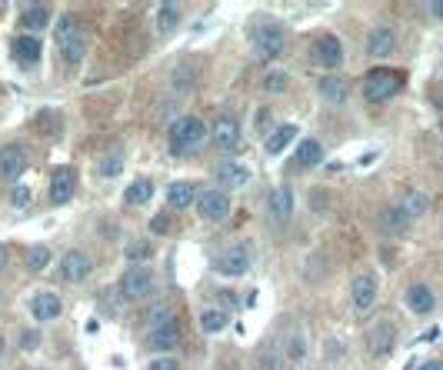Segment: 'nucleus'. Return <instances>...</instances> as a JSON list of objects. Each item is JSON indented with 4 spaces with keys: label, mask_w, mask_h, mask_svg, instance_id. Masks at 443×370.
I'll return each mask as SVG.
<instances>
[{
    "label": "nucleus",
    "mask_w": 443,
    "mask_h": 370,
    "mask_svg": "<svg viewBox=\"0 0 443 370\" xmlns=\"http://www.w3.org/2000/svg\"><path fill=\"white\" fill-rule=\"evenodd\" d=\"M21 23L27 31H43V27H50V7H47V4H27L21 11Z\"/></svg>",
    "instance_id": "aec40b11"
},
{
    "label": "nucleus",
    "mask_w": 443,
    "mask_h": 370,
    "mask_svg": "<svg viewBox=\"0 0 443 370\" xmlns=\"http://www.w3.org/2000/svg\"><path fill=\"white\" fill-rule=\"evenodd\" d=\"M217 180L227 187V190H240V187H247L250 170L244 167V163L227 160V163H220V167H217Z\"/></svg>",
    "instance_id": "a211bd4d"
},
{
    "label": "nucleus",
    "mask_w": 443,
    "mask_h": 370,
    "mask_svg": "<svg viewBox=\"0 0 443 370\" xmlns=\"http://www.w3.org/2000/svg\"><path fill=\"white\" fill-rule=\"evenodd\" d=\"M147 257H151V247H147L143 240H133V244H127V261L133 263V267H141Z\"/></svg>",
    "instance_id": "72a5a7b5"
},
{
    "label": "nucleus",
    "mask_w": 443,
    "mask_h": 370,
    "mask_svg": "<svg viewBox=\"0 0 443 370\" xmlns=\"http://www.w3.org/2000/svg\"><path fill=\"white\" fill-rule=\"evenodd\" d=\"M0 357H4V337H0Z\"/></svg>",
    "instance_id": "de8ad7c7"
},
{
    "label": "nucleus",
    "mask_w": 443,
    "mask_h": 370,
    "mask_svg": "<svg viewBox=\"0 0 443 370\" xmlns=\"http://www.w3.org/2000/svg\"><path fill=\"white\" fill-rule=\"evenodd\" d=\"M21 347L37 350V347H40V334H37V330H23V334H21Z\"/></svg>",
    "instance_id": "58836bf2"
},
{
    "label": "nucleus",
    "mask_w": 443,
    "mask_h": 370,
    "mask_svg": "<svg viewBox=\"0 0 443 370\" xmlns=\"http://www.w3.org/2000/svg\"><path fill=\"white\" fill-rule=\"evenodd\" d=\"M407 307H410L417 317L433 314V307H437V297H433V290L427 287V283H413L410 290H407Z\"/></svg>",
    "instance_id": "f3484780"
},
{
    "label": "nucleus",
    "mask_w": 443,
    "mask_h": 370,
    "mask_svg": "<svg viewBox=\"0 0 443 370\" xmlns=\"http://www.w3.org/2000/svg\"><path fill=\"white\" fill-rule=\"evenodd\" d=\"M167 204L177 210L190 207V204H197V190L190 184H170L167 187Z\"/></svg>",
    "instance_id": "393cba45"
},
{
    "label": "nucleus",
    "mask_w": 443,
    "mask_h": 370,
    "mask_svg": "<svg viewBox=\"0 0 443 370\" xmlns=\"http://www.w3.org/2000/svg\"><path fill=\"white\" fill-rule=\"evenodd\" d=\"M151 370H180V364H177L173 357H157L151 364Z\"/></svg>",
    "instance_id": "79ce46f5"
},
{
    "label": "nucleus",
    "mask_w": 443,
    "mask_h": 370,
    "mask_svg": "<svg viewBox=\"0 0 443 370\" xmlns=\"http://www.w3.org/2000/svg\"><path fill=\"white\" fill-rule=\"evenodd\" d=\"M263 87L267 90H283L287 87V74H270L267 80H263Z\"/></svg>",
    "instance_id": "a19ab883"
},
{
    "label": "nucleus",
    "mask_w": 443,
    "mask_h": 370,
    "mask_svg": "<svg viewBox=\"0 0 443 370\" xmlns=\"http://www.w3.org/2000/svg\"><path fill=\"white\" fill-rule=\"evenodd\" d=\"M440 131H443V120H440Z\"/></svg>",
    "instance_id": "09e8293b"
},
{
    "label": "nucleus",
    "mask_w": 443,
    "mask_h": 370,
    "mask_svg": "<svg viewBox=\"0 0 443 370\" xmlns=\"http://www.w3.org/2000/svg\"><path fill=\"white\" fill-rule=\"evenodd\" d=\"M283 44H287V31H283L280 23L263 21L257 31H253V50H257V57H263V60H270V57L280 54Z\"/></svg>",
    "instance_id": "7ed1b4c3"
},
{
    "label": "nucleus",
    "mask_w": 443,
    "mask_h": 370,
    "mask_svg": "<svg viewBox=\"0 0 443 370\" xmlns=\"http://www.w3.org/2000/svg\"><path fill=\"white\" fill-rule=\"evenodd\" d=\"M210 141L220 147V151H237L240 147V124L234 117H220L210 131Z\"/></svg>",
    "instance_id": "f8f14e48"
},
{
    "label": "nucleus",
    "mask_w": 443,
    "mask_h": 370,
    "mask_svg": "<svg viewBox=\"0 0 443 370\" xmlns=\"http://www.w3.org/2000/svg\"><path fill=\"white\" fill-rule=\"evenodd\" d=\"M317 90H320V97H324L327 104H344L346 100V84L340 77H320V80H317Z\"/></svg>",
    "instance_id": "412c9836"
},
{
    "label": "nucleus",
    "mask_w": 443,
    "mask_h": 370,
    "mask_svg": "<svg viewBox=\"0 0 443 370\" xmlns=\"http://www.w3.org/2000/svg\"><path fill=\"white\" fill-rule=\"evenodd\" d=\"M167 324H173L170 307H153L151 314H147V330H157V327H167Z\"/></svg>",
    "instance_id": "473e14b6"
},
{
    "label": "nucleus",
    "mask_w": 443,
    "mask_h": 370,
    "mask_svg": "<svg viewBox=\"0 0 443 370\" xmlns=\"http://www.w3.org/2000/svg\"><path fill=\"white\" fill-rule=\"evenodd\" d=\"M427 11H430L433 17H437V21H443V0H433L430 7H427Z\"/></svg>",
    "instance_id": "37998d69"
},
{
    "label": "nucleus",
    "mask_w": 443,
    "mask_h": 370,
    "mask_svg": "<svg viewBox=\"0 0 443 370\" xmlns=\"http://www.w3.org/2000/svg\"><path fill=\"white\" fill-rule=\"evenodd\" d=\"M11 204H13V207H27V204H31V190L17 184V187L11 190Z\"/></svg>",
    "instance_id": "4c0bfd02"
},
{
    "label": "nucleus",
    "mask_w": 443,
    "mask_h": 370,
    "mask_svg": "<svg viewBox=\"0 0 443 370\" xmlns=\"http://www.w3.org/2000/svg\"><path fill=\"white\" fill-rule=\"evenodd\" d=\"M417 370H443V360H423Z\"/></svg>",
    "instance_id": "c03bdc74"
},
{
    "label": "nucleus",
    "mask_w": 443,
    "mask_h": 370,
    "mask_svg": "<svg viewBox=\"0 0 443 370\" xmlns=\"http://www.w3.org/2000/svg\"><path fill=\"white\" fill-rule=\"evenodd\" d=\"M314 57L320 67H340V60H344V44L337 40L334 33H327V37H320L314 44Z\"/></svg>",
    "instance_id": "4468645a"
},
{
    "label": "nucleus",
    "mask_w": 443,
    "mask_h": 370,
    "mask_svg": "<svg viewBox=\"0 0 443 370\" xmlns=\"http://www.w3.org/2000/svg\"><path fill=\"white\" fill-rule=\"evenodd\" d=\"M7 267V247H0V271Z\"/></svg>",
    "instance_id": "49530a36"
},
{
    "label": "nucleus",
    "mask_w": 443,
    "mask_h": 370,
    "mask_svg": "<svg viewBox=\"0 0 443 370\" xmlns=\"http://www.w3.org/2000/svg\"><path fill=\"white\" fill-rule=\"evenodd\" d=\"M40 40L33 37V33H21V37H13V44H11V54L17 64L23 67H37L40 64Z\"/></svg>",
    "instance_id": "9d476101"
},
{
    "label": "nucleus",
    "mask_w": 443,
    "mask_h": 370,
    "mask_svg": "<svg viewBox=\"0 0 443 370\" xmlns=\"http://www.w3.org/2000/svg\"><path fill=\"white\" fill-rule=\"evenodd\" d=\"M151 230L153 234H170V217H167V214H157V217L151 220Z\"/></svg>",
    "instance_id": "ea45409f"
},
{
    "label": "nucleus",
    "mask_w": 443,
    "mask_h": 370,
    "mask_svg": "<svg viewBox=\"0 0 443 370\" xmlns=\"http://www.w3.org/2000/svg\"><path fill=\"white\" fill-rule=\"evenodd\" d=\"M77 190V177L70 167H57L54 174H50V187H47V197H50V204H67Z\"/></svg>",
    "instance_id": "1a4fd4ad"
},
{
    "label": "nucleus",
    "mask_w": 443,
    "mask_h": 370,
    "mask_svg": "<svg viewBox=\"0 0 443 370\" xmlns=\"http://www.w3.org/2000/svg\"><path fill=\"white\" fill-rule=\"evenodd\" d=\"M80 23H77V17H70V13H64V17H60V21H57V27H54V40L60 47L64 44H70V40H74V37H80Z\"/></svg>",
    "instance_id": "cd10ccee"
},
{
    "label": "nucleus",
    "mask_w": 443,
    "mask_h": 370,
    "mask_svg": "<svg viewBox=\"0 0 443 370\" xmlns=\"http://www.w3.org/2000/svg\"><path fill=\"white\" fill-rule=\"evenodd\" d=\"M393 47H397L393 27H373V31L367 33V54L370 57H390L393 54Z\"/></svg>",
    "instance_id": "2eb2a0df"
},
{
    "label": "nucleus",
    "mask_w": 443,
    "mask_h": 370,
    "mask_svg": "<svg viewBox=\"0 0 443 370\" xmlns=\"http://www.w3.org/2000/svg\"><path fill=\"white\" fill-rule=\"evenodd\" d=\"M247 267H250L247 247H227L224 254H217L214 261V271L220 277H240V273H247Z\"/></svg>",
    "instance_id": "423d86ee"
},
{
    "label": "nucleus",
    "mask_w": 443,
    "mask_h": 370,
    "mask_svg": "<svg viewBox=\"0 0 443 370\" xmlns=\"http://www.w3.org/2000/svg\"><path fill=\"white\" fill-rule=\"evenodd\" d=\"M120 170H124V157L120 153H110V157L100 160V174L104 177H120Z\"/></svg>",
    "instance_id": "c9c22d12"
},
{
    "label": "nucleus",
    "mask_w": 443,
    "mask_h": 370,
    "mask_svg": "<svg viewBox=\"0 0 443 370\" xmlns=\"http://www.w3.org/2000/svg\"><path fill=\"white\" fill-rule=\"evenodd\" d=\"M60 50H64V60H67V64H77V60L84 57V33H80V37H74L70 44H64Z\"/></svg>",
    "instance_id": "f704fd0d"
},
{
    "label": "nucleus",
    "mask_w": 443,
    "mask_h": 370,
    "mask_svg": "<svg viewBox=\"0 0 443 370\" xmlns=\"http://www.w3.org/2000/svg\"><path fill=\"white\" fill-rule=\"evenodd\" d=\"M47 263H50V247L37 244V247H31V251H27V271H43Z\"/></svg>",
    "instance_id": "7c9ffc66"
},
{
    "label": "nucleus",
    "mask_w": 443,
    "mask_h": 370,
    "mask_svg": "<svg viewBox=\"0 0 443 370\" xmlns=\"http://www.w3.org/2000/svg\"><path fill=\"white\" fill-rule=\"evenodd\" d=\"M393 347H397V324L377 320V324L370 327V334H367V350L373 354V357H387Z\"/></svg>",
    "instance_id": "39448f33"
},
{
    "label": "nucleus",
    "mask_w": 443,
    "mask_h": 370,
    "mask_svg": "<svg viewBox=\"0 0 443 370\" xmlns=\"http://www.w3.org/2000/svg\"><path fill=\"white\" fill-rule=\"evenodd\" d=\"M410 224V220L403 217V210L393 204V207H387V214H383V230H390V234H397V230H403Z\"/></svg>",
    "instance_id": "2f4dec72"
},
{
    "label": "nucleus",
    "mask_w": 443,
    "mask_h": 370,
    "mask_svg": "<svg viewBox=\"0 0 443 370\" xmlns=\"http://www.w3.org/2000/svg\"><path fill=\"white\" fill-rule=\"evenodd\" d=\"M153 197V184L147 180V177H137L133 184L127 187V194H124V200H127L130 207H141V204H147Z\"/></svg>",
    "instance_id": "bb28decb"
},
{
    "label": "nucleus",
    "mask_w": 443,
    "mask_h": 370,
    "mask_svg": "<svg viewBox=\"0 0 443 370\" xmlns=\"http://www.w3.org/2000/svg\"><path fill=\"white\" fill-rule=\"evenodd\" d=\"M180 344V327H177V320L167 327H157V330H147V347L153 350H170Z\"/></svg>",
    "instance_id": "6ab92c4d"
},
{
    "label": "nucleus",
    "mask_w": 443,
    "mask_h": 370,
    "mask_svg": "<svg viewBox=\"0 0 443 370\" xmlns=\"http://www.w3.org/2000/svg\"><path fill=\"white\" fill-rule=\"evenodd\" d=\"M350 297H354V307L357 310H370L377 304V277L373 273H360L354 287H350Z\"/></svg>",
    "instance_id": "ddd939ff"
},
{
    "label": "nucleus",
    "mask_w": 443,
    "mask_h": 370,
    "mask_svg": "<svg viewBox=\"0 0 443 370\" xmlns=\"http://www.w3.org/2000/svg\"><path fill=\"white\" fill-rule=\"evenodd\" d=\"M397 207L403 210V217H407V220H413V217H423V214H427L430 200H427L423 194H407V197L400 200V204H397Z\"/></svg>",
    "instance_id": "c85d7f7f"
},
{
    "label": "nucleus",
    "mask_w": 443,
    "mask_h": 370,
    "mask_svg": "<svg viewBox=\"0 0 443 370\" xmlns=\"http://www.w3.org/2000/svg\"><path fill=\"white\" fill-rule=\"evenodd\" d=\"M207 137V124L200 117H180L170 124V151L184 153Z\"/></svg>",
    "instance_id": "f03ea898"
},
{
    "label": "nucleus",
    "mask_w": 443,
    "mask_h": 370,
    "mask_svg": "<svg viewBox=\"0 0 443 370\" xmlns=\"http://www.w3.org/2000/svg\"><path fill=\"white\" fill-rule=\"evenodd\" d=\"M153 23H157V33L177 31V23H180V7H177V4H160V7H157V17H153Z\"/></svg>",
    "instance_id": "a878e982"
},
{
    "label": "nucleus",
    "mask_w": 443,
    "mask_h": 370,
    "mask_svg": "<svg viewBox=\"0 0 443 370\" xmlns=\"http://www.w3.org/2000/svg\"><path fill=\"white\" fill-rule=\"evenodd\" d=\"M197 210L207 220H224L230 217V197L224 190H204V194H197Z\"/></svg>",
    "instance_id": "0eeeda50"
},
{
    "label": "nucleus",
    "mask_w": 443,
    "mask_h": 370,
    "mask_svg": "<svg viewBox=\"0 0 443 370\" xmlns=\"http://www.w3.org/2000/svg\"><path fill=\"white\" fill-rule=\"evenodd\" d=\"M270 214L277 220H287L293 214V190L290 187H277L270 194Z\"/></svg>",
    "instance_id": "b1692460"
},
{
    "label": "nucleus",
    "mask_w": 443,
    "mask_h": 370,
    "mask_svg": "<svg viewBox=\"0 0 443 370\" xmlns=\"http://www.w3.org/2000/svg\"><path fill=\"white\" fill-rule=\"evenodd\" d=\"M31 314L33 320H57V317L64 314V304H60V297L50 294V290H43L31 300Z\"/></svg>",
    "instance_id": "dca6fc26"
},
{
    "label": "nucleus",
    "mask_w": 443,
    "mask_h": 370,
    "mask_svg": "<svg viewBox=\"0 0 443 370\" xmlns=\"http://www.w3.org/2000/svg\"><path fill=\"white\" fill-rule=\"evenodd\" d=\"M303 350H307V344H303L300 334H297V337H290V344H287V357H290V364L303 360Z\"/></svg>",
    "instance_id": "e433bc0d"
},
{
    "label": "nucleus",
    "mask_w": 443,
    "mask_h": 370,
    "mask_svg": "<svg viewBox=\"0 0 443 370\" xmlns=\"http://www.w3.org/2000/svg\"><path fill=\"white\" fill-rule=\"evenodd\" d=\"M400 87H403V74L390 70V67H377V70H370V77L363 80V97H367L370 104H383V100H390Z\"/></svg>",
    "instance_id": "f257e3e1"
},
{
    "label": "nucleus",
    "mask_w": 443,
    "mask_h": 370,
    "mask_svg": "<svg viewBox=\"0 0 443 370\" xmlns=\"http://www.w3.org/2000/svg\"><path fill=\"white\" fill-rule=\"evenodd\" d=\"M293 160L300 163V167H317V163L324 160V143L314 141V137L300 141V147H297V157H293Z\"/></svg>",
    "instance_id": "4be33fe9"
},
{
    "label": "nucleus",
    "mask_w": 443,
    "mask_h": 370,
    "mask_svg": "<svg viewBox=\"0 0 443 370\" xmlns=\"http://www.w3.org/2000/svg\"><path fill=\"white\" fill-rule=\"evenodd\" d=\"M297 131H300L297 124H283V127H277V131H273L270 137L263 141V151H267V153H273V157H277V153H280L283 147H287V143H290L293 137H297Z\"/></svg>",
    "instance_id": "5701e85b"
},
{
    "label": "nucleus",
    "mask_w": 443,
    "mask_h": 370,
    "mask_svg": "<svg viewBox=\"0 0 443 370\" xmlns=\"http://www.w3.org/2000/svg\"><path fill=\"white\" fill-rule=\"evenodd\" d=\"M27 170V153L17 147V143H7V147H0V177L4 180H11L17 184Z\"/></svg>",
    "instance_id": "6e6552de"
},
{
    "label": "nucleus",
    "mask_w": 443,
    "mask_h": 370,
    "mask_svg": "<svg viewBox=\"0 0 443 370\" xmlns=\"http://www.w3.org/2000/svg\"><path fill=\"white\" fill-rule=\"evenodd\" d=\"M200 327H204V334H220V330L227 327V314L217 310V307H210V310L200 314Z\"/></svg>",
    "instance_id": "c756f323"
},
{
    "label": "nucleus",
    "mask_w": 443,
    "mask_h": 370,
    "mask_svg": "<svg viewBox=\"0 0 443 370\" xmlns=\"http://www.w3.org/2000/svg\"><path fill=\"white\" fill-rule=\"evenodd\" d=\"M440 107H443V97H440Z\"/></svg>",
    "instance_id": "8fccbe9b"
},
{
    "label": "nucleus",
    "mask_w": 443,
    "mask_h": 370,
    "mask_svg": "<svg viewBox=\"0 0 443 370\" xmlns=\"http://www.w3.org/2000/svg\"><path fill=\"white\" fill-rule=\"evenodd\" d=\"M120 290H124V297L127 300H143V297L153 290V271L151 267H130L127 273H124V281H120Z\"/></svg>",
    "instance_id": "20e7f679"
},
{
    "label": "nucleus",
    "mask_w": 443,
    "mask_h": 370,
    "mask_svg": "<svg viewBox=\"0 0 443 370\" xmlns=\"http://www.w3.org/2000/svg\"><path fill=\"white\" fill-rule=\"evenodd\" d=\"M257 370H277V360H273V357H263V360L257 364Z\"/></svg>",
    "instance_id": "a18cd8bd"
},
{
    "label": "nucleus",
    "mask_w": 443,
    "mask_h": 370,
    "mask_svg": "<svg viewBox=\"0 0 443 370\" xmlns=\"http://www.w3.org/2000/svg\"><path fill=\"white\" fill-rule=\"evenodd\" d=\"M90 271H94V263H90V257H87L84 251H70V254H64V261H60V273H64V281H70V283L87 281Z\"/></svg>",
    "instance_id": "9b49d317"
}]
</instances>
